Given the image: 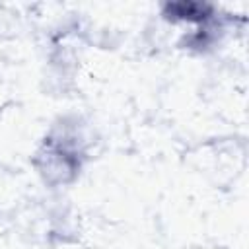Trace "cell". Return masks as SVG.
Here are the masks:
<instances>
[{
  "instance_id": "obj_1",
  "label": "cell",
  "mask_w": 249,
  "mask_h": 249,
  "mask_svg": "<svg viewBox=\"0 0 249 249\" xmlns=\"http://www.w3.org/2000/svg\"><path fill=\"white\" fill-rule=\"evenodd\" d=\"M165 16L185 21H206L212 16V8L202 2H173L165 6Z\"/></svg>"
}]
</instances>
